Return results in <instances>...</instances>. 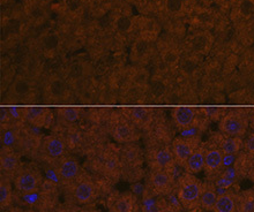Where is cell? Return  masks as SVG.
Here are the masks:
<instances>
[{"label": "cell", "instance_id": "45", "mask_svg": "<svg viewBox=\"0 0 254 212\" xmlns=\"http://www.w3.org/2000/svg\"><path fill=\"white\" fill-rule=\"evenodd\" d=\"M244 146L246 151H248L250 155H254V133L250 134L248 136V139L245 140Z\"/></svg>", "mask_w": 254, "mask_h": 212}, {"label": "cell", "instance_id": "40", "mask_svg": "<svg viewBox=\"0 0 254 212\" xmlns=\"http://www.w3.org/2000/svg\"><path fill=\"white\" fill-rule=\"evenodd\" d=\"M239 14L243 17H250L254 13V1L252 0H242L238 5Z\"/></svg>", "mask_w": 254, "mask_h": 212}, {"label": "cell", "instance_id": "30", "mask_svg": "<svg viewBox=\"0 0 254 212\" xmlns=\"http://www.w3.org/2000/svg\"><path fill=\"white\" fill-rule=\"evenodd\" d=\"M217 193L216 188L213 183H203L202 192H201V196L199 200L200 206L203 208L204 210H213L215 204L217 201Z\"/></svg>", "mask_w": 254, "mask_h": 212}, {"label": "cell", "instance_id": "28", "mask_svg": "<svg viewBox=\"0 0 254 212\" xmlns=\"http://www.w3.org/2000/svg\"><path fill=\"white\" fill-rule=\"evenodd\" d=\"M204 156H206V150L202 147H197L185 162L184 167L186 172L194 175L202 172L204 169Z\"/></svg>", "mask_w": 254, "mask_h": 212}, {"label": "cell", "instance_id": "44", "mask_svg": "<svg viewBox=\"0 0 254 212\" xmlns=\"http://www.w3.org/2000/svg\"><path fill=\"white\" fill-rule=\"evenodd\" d=\"M29 15H30L31 19L35 20V21H41V20H43L44 17H45V10H44L43 7L35 6V7H33V8L30 9Z\"/></svg>", "mask_w": 254, "mask_h": 212}, {"label": "cell", "instance_id": "54", "mask_svg": "<svg viewBox=\"0 0 254 212\" xmlns=\"http://www.w3.org/2000/svg\"><path fill=\"white\" fill-rule=\"evenodd\" d=\"M3 1H6V0H1V2H3Z\"/></svg>", "mask_w": 254, "mask_h": 212}, {"label": "cell", "instance_id": "12", "mask_svg": "<svg viewBox=\"0 0 254 212\" xmlns=\"http://www.w3.org/2000/svg\"><path fill=\"white\" fill-rule=\"evenodd\" d=\"M200 109L192 106H176L172 108L171 115L175 125L181 130H186L195 126Z\"/></svg>", "mask_w": 254, "mask_h": 212}, {"label": "cell", "instance_id": "38", "mask_svg": "<svg viewBox=\"0 0 254 212\" xmlns=\"http://www.w3.org/2000/svg\"><path fill=\"white\" fill-rule=\"evenodd\" d=\"M237 212H254V192L249 190L238 196Z\"/></svg>", "mask_w": 254, "mask_h": 212}, {"label": "cell", "instance_id": "5", "mask_svg": "<svg viewBox=\"0 0 254 212\" xmlns=\"http://www.w3.org/2000/svg\"><path fill=\"white\" fill-rule=\"evenodd\" d=\"M68 186L70 197L74 202L80 206L91 203L96 197L97 187L95 185L94 180L86 173H82L75 181Z\"/></svg>", "mask_w": 254, "mask_h": 212}, {"label": "cell", "instance_id": "37", "mask_svg": "<svg viewBox=\"0 0 254 212\" xmlns=\"http://www.w3.org/2000/svg\"><path fill=\"white\" fill-rule=\"evenodd\" d=\"M22 28H23V23L19 17L13 16L9 17L8 20L6 21L5 24L1 27L2 30H5V33L8 35L9 37H17L20 36L21 33H22Z\"/></svg>", "mask_w": 254, "mask_h": 212}, {"label": "cell", "instance_id": "8", "mask_svg": "<svg viewBox=\"0 0 254 212\" xmlns=\"http://www.w3.org/2000/svg\"><path fill=\"white\" fill-rule=\"evenodd\" d=\"M55 172L64 185H70L82 174L79 161L72 156H64L54 162Z\"/></svg>", "mask_w": 254, "mask_h": 212}, {"label": "cell", "instance_id": "6", "mask_svg": "<svg viewBox=\"0 0 254 212\" xmlns=\"http://www.w3.org/2000/svg\"><path fill=\"white\" fill-rule=\"evenodd\" d=\"M249 125L248 116L238 109H234L221 116L218 128L225 136L242 137L245 135Z\"/></svg>", "mask_w": 254, "mask_h": 212}, {"label": "cell", "instance_id": "42", "mask_svg": "<svg viewBox=\"0 0 254 212\" xmlns=\"http://www.w3.org/2000/svg\"><path fill=\"white\" fill-rule=\"evenodd\" d=\"M83 0H65V7L69 13H76L82 8Z\"/></svg>", "mask_w": 254, "mask_h": 212}, {"label": "cell", "instance_id": "10", "mask_svg": "<svg viewBox=\"0 0 254 212\" xmlns=\"http://www.w3.org/2000/svg\"><path fill=\"white\" fill-rule=\"evenodd\" d=\"M197 147H199V137L197 136L175 139L171 144V151L174 154L175 161L184 166L186 160Z\"/></svg>", "mask_w": 254, "mask_h": 212}, {"label": "cell", "instance_id": "2", "mask_svg": "<svg viewBox=\"0 0 254 212\" xmlns=\"http://www.w3.org/2000/svg\"><path fill=\"white\" fill-rule=\"evenodd\" d=\"M43 94L49 103H65L72 100L73 89L68 80L61 75H52L45 83Z\"/></svg>", "mask_w": 254, "mask_h": 212}, {"label": "cell", "instance_id": "20", "mask_svg": "<svg viewBox=\"0 0 254 212\" xmlns=\"http://www.w3.org/2000/svg\"><path fill=\"white\" fill-rule=\"evenodd\" d=\"M147 91L148 97H150L154 102H162L167 101L169 95L172 91V87L165 77L155 76L151 77Z\"/></svg>", "mask_w": 254, "mask_h": 212}, {"label": "cell", "instance_id": "19", "mask_svg": "<svg viewBox=\"0 0 254 212\" xmlns=\"http://www.w3.org/2000/svg\"><path fill=\"white\" fill-rule=\"evenodd\" d=\"M94 74L93 67L86 61H74L67 69V80L70 84H79L84 81L89 80Z\"/></svg>", "mask_w": 254, "mask_h": 212}, {"label": "cell", "instance_id": "48", "mask_svg": "<svg viewBox=\"0 0 254 212\" xmlns=\"http://www.w3.org/2000/svg\"><path fill=\"white\" fill-rule=\"evenodd\" d=\"M249 123L254 129V108L251 109V112H250V114H249Z\"/></svg>", "mask_w": 254, "mask_h": 212}, {"label": "cell", "instance_id": "52", "mask_svg": "<svg viewBox=\"0 0 254 212\" xmlns=\"http://www.w3.org/2000/svg\"><path fill=\"white\" fill-rule=\"evenodd\" d=\"M79 212H93V211H90V210H81Z\"/></svg>", "mask_w": 254, "mask_h": 212}, {"label": "cell", "instance_id": "16", "mask_svg": "<svg viewBox=\"0 0 254 212\" xmlns=\"http://www.w3.org/2000/svg\"><path fill=\"white\" fill-rule=\"evenodd\" d=\"M149 185L155 194L164 195L170 193L174 186V179L169 169H151L149 176Z\"/></svg>", "mask_w": 254, "mask_h": 212}, {"label": "cell", "instance_id": "23", "mask_svg": "<svg viewBox=\"0 0 254 212\" xmlns=\"http://www.w3.org/2000/svg\"><path fill=\"white\" fill-rule=\"evenodd\" d=\"M151 55H153V45L146 38H139L134 42L130 51V58L133 62L142 66L149 61Z\"/></svg>", "mask_w": 254, "mask_h": 212}, {"label": "cell", "instance_id": "9", "mask_svg": "<svg viewBox=\"0 0 254 212\" xmlns=\"http://www.w3.org/2000/svg\"><path fill=\"white\" fill-rule=\"evenodd\" d=\"M110 133L112 139L121 144L134 143L140 139V130L125 115L112 123Z\"/></svg>", "mask_w": 254, "mask_h": 212}, {"label": "cell", "instance_id": "47", "mask_svg": "<svg viewBox=\"0 0 254 212\" xmlns=\"http://www.w3.org/2000/svg\"><path fill=\"white\" fill-rule=\"evenodd\" d=\"M142 212H163V210H162V207L160 204L154 203V204H150V206L143 207Z\"/></svg>", "mask_w": 254, "mask_h": 212}, {"label": "cell", "instance_id": "3", "mask_svg": "<svg viewBox=\"0 0 254 212\" xmlns=\"http://www.w3.org/2000/svg\"><path fill=\"white\" fill-rule=\"evenodd\" d=\"M67 149H68V146H67L65 136L61 134H51L42 140L37 156L42 160L55 162L59 158L66 156Z\"/></svg>", "mask_w": 254, "mask_h": 212}, {"label": "cell", "instance_id": "36", "mask_svg": "<svg viewBox=\"0 0 254 212\" xmlns=\"http://www.w3.org/2000/svg\"><path fill=\"white\" fill-rule=\"evenodd\" d=\"M62 38L57 33H48L41 40V48L45 52H55L61 48Z\"/></svg>", "mask_w": 254, "mask_h": 212}, {"label": "cell", "instance_id": "39", "mask_svg": "<svg viewBox=\"0 0 254 212\" xmlns=\"http://www.w3.org/2000/svg\"><path fill=\"white\" fill-rule=\"evenodd\" d=\"M115 28L122 34H127L133 29V20L128 15L122 14L115 20Z\"/></svg>", "mask_w": 254, "mask_h": 212}, {"label": "cell", "instance_id": "50", "mask_svg": "<svg viewBox=\"0 0 254 212\" xmlns=\"http://www.w3.org/2000/svg\"><path fill=\"white\" fill-rule=\"evenodd\" d=\"M181 1H183V2H184V5H185V3L192 2V1H193V0H181Z\"/></svg>", "mask_w": 254, "mask_h": 212}, {"label": "cell", "instance_id": "18", "mask_svg": "<svg viewBox=\"0 0 254 212\" xmlns=\"http://www.w3.org/2000/svg\"><path fill=\"white\" fill-rule=\"evenodd\" d=\"M148 161L151 169H170L175 162V157L170 148L160 147L148 154Z\"/></svg>", "mask_w": 254, "mask_h": 212}, {"label": "cell", "instance_id": "49", "mask_svg": "<svg viewBox=\"0 0 254 212\" xmlns=\"http://www.w3.org/2000/svg\"><path fill=\"white\" fill-rule=\"evenodd\" d=\"M250 93H251V95L254 97V76L251 80V83H250Z\"/></svg>", "mask_w": 254, "mask_h": 212}, {"label": "cell", "instance_id": "7", "mask_svg": "<svg viewBox=\"0 0 254 212\" xmlns=\"http://www.w3.org/2000/svg\"><path fill=\"white\" fill-rule=\"evenodd\" d=\"M34 80L26 74H19L7 88L6 96L12 102H26L34 96Z\"/></svg>", "mask_w": 254, "mask_h": 212}, {"label": "cell", "instance_id": "53", "mask_svg": "<svg viewBox=\"0 0 254 212\" xmlns=\"http://www.w3.org/2000/svg\"><path fill=\"white\" fill-rule=\"evenodd\" d=\"M24 212H37V211H35V210H27V211H24Z\"/></svg>", "mask_w": 254, "mask_h": 212}, {"label": "cell", "instance_id": "26", "mask_svg": "<svg viewBox=\"0 0 254 212\" xmlns=\"http://www.w3.org/2000/svg\"><path fill=\"white\" fill-rule=\"evenodd\" d=\"M225 155L222 153L220 148H213V149L206 151V156H204V171L207 174L214 175L217 172H220L223 165Z\"/></svg>", "mask_w": 254, "mask_h": 212}, {"label": "cell", "instance_id": "13", "mask_svg": "<svg viewBox=\"0 0 254 212\" xmlns=\"http://www.w3.org/2000/svg\"><path fill=\"white\" fill-rule=\"evenodd\" d=\"M20 155L16 153L13 148L2 147L1 154H0V169L1 175L13 179L19 169L21 168Z\"/></svg>", "mask_w": 254, "mask_h": 212}, {"label": "cell", "instance_id": "21", "mask_svg": "<svg viewBox=\"0 0 254 212\" xmlns=\"http://www.w3.org/2000/svg\"><path fill=\"white\" fill-rule=\"evenodd\" d=\"M119 98L125 104H143L148 97V91L144 88L133 86L127 82L121 88Z\"/></svg>", "mask_w": 254, "mask_h": 212}, {"label": "cell", "instance_id": "43", "mask_svg": "<svg viewBox=\"0 0 254 212\" xmlns=\"http://www.w3.org/2000/svg\"><path fill=\"white\" fill-rule=\"evenodd\" d=\"M0 122H1V127L3 126H10V123H12V120H13V116L10 114L9 112V108L7 107H1L0 109Z\"/></svg>", "mask_w": 254, "mask_h": 212}, {"label": "cell", "instance_id": "31", "mask_svg": "<svg viewBox=\"0 0 254 212\" xmlns=\"http://www.w3.org/2000/svg\"><path fill=\"white\" fill-rule=\"evenodd\" d=\"M151 80L149 70L144 68V67H139V68H134L127 79V82L133 84V86L144 88L148 89Z\"/></svg>", "mask_w": 254, "mask_h": 212}, {"label": "cell", "instance_id": "25", "mask_svg": "<svg viewBox=\"0 0 254 212\" xmlns=\"http://www.w3.org/2000/svg\"><path fill=\"white\" fill-rule=\"evenodd\" d=\"M199 56L200 55L192 53V54L182 58L181 63H179L178 66V72L184 79H194V77H196L197 74H199L201 68Z\"/></svg>", "mask_w": 254, "mask_h": 212}, {"label": "cell", "instance_id": "46", "mask_svg": "<svg viewBox=\"0 0 254 212\" xmlns=\"http://www.w3.org/2000/svg\"><path fill=\"white\" fill-rule=\"evenodd\" d=\"M144 30L148 31V33H155V30H156V22L151 19H147L144 21Z\"/></svg>", "mask_w": 254, "mask_h": 212}, {"label": "cell", "instance_id": "35", "mask_svg": "<svg viewBox=\"0 0 254 212\" xmlns=\"http://www.w3.org/2000/svg\"><path fill=\"white\" fill-rule=\"evenodd\" d=\"M10 185V179L7 176L1 175L0 180V207L1 209L10 207L13 202V190Z\"/></svg>", "mask_w": 254, "mask_h": 212}, {"label": "cell", "instance_id": "11", "mask_svg": "<svg viewBox=\"0 0 254 212\" xmlns=\"http://www.w3.org/2000/svg\"><path fill=\"white\" fill-rule=\"evenodd\" d=\"M126 118L139 130H148L154 122L153 108L147 106H135L126 108Z\"/></svg>", "mask_w": 254, "mask_h": 212}, {"label": "cell", "instance_id": "22", "mask_svg": "<svg viewBox=\"0 0 254 212\" xmlns=\"http://www.w3.org/2000/svg\"><path fill=\"white\" fill-rule=\"evenodd\" d=\"M82 116V109L74 106H63L56 109V118L59 126L70 128V127L77 126V123Z\"/></svg>", "mask_w": 254, "mask_h": 212}, {"label": "cell", "instance_id": "27", "mask_svg": "<svg viewBox=\"0 0 254 212\" xmlns=\"http://www.w3.org/2000/svg\"><path fill=\"white\" fill-rule=\"evenodd\" d=\"M213 45V37L208 33H197L190 40V48L194 54L203 55L210 51Z\"/></svg>", "mask_w": 254, "mask_h": 212}, {"label": "cell", "instance_id": "14", "mask_svg": "<svg viewBox=\"0 0 254 212\" xmlns=\"http://www.w3.org/2000/svg\"><path fill=\"white\" fill-rule=\"evenodd\" d=\"M101 172L108 179L117 180L123 173V164L119 153L114 150H107L101 158Z\"/></svg>", "mask_w": 254, "mask_h": 212}, {"label": "cell", "instance_id": "24", "mask_svg": "<svg viewBox=\"0 0 254 212\" xmlns=\"http://www.w3.org/2000/svg\"><path fill=\"white\" fill-rule=\"evenodd\" d=\"M42 137L37 134L31 133L30 130H21L16 139V144L21 151L26 154H36L42 143Z\"/></svg>", "mask_w": 254, "mask_h": 212}, {"label": "cell", "instance_id": "1", "mask_svg": "<svg viewBox=\"0 0 254 212\" xmlns=\"http://www.w3.org/2000/svg\"><path fill=\"white\" fill-rule=\"evenodd\" d=\"M203 183L194 174L186 173L177 182V197L181 201L183 207L190 208L199 203Z\"/></svg>", "mask_w": 254, "mask_h": 212}, {"label": "cell", "instance_id": "15", "mask_svg": "<svg viewBox=\"0 0 254 212\" xmlns=\"http://www.w3.org/2000/svg\"><path fill=\"white\" fill-rule=\"evenodd\" d=\"M119 156L123 164V169L126 168H140L143 162L142 149L137 146L136 142L123 144L119 150Z\"/></svg>", "mask_w": 254, "mask_h": 212}, {"label": "cell", "instance_id": "32", "mask_svg": "<svg viewBox=\"0 0 254 212\" xmlns=\"http://www.w3.org/2000/svg\"><path fill=\"white\" fill-rule=\"evenodd\" d=\"M136 208L135 196L130 194H123L115 200L111 207V212H134Z\"/></svg>", "mask_w": 254, "mask_h": 212}, {"label": "cell", "instance_id": "41", "mask_svg": "<svg viewBox=\"0 0 254 212\" xmlns=\"http://www.w3.org/2000/svg\"><path fill=\"white\" fill-rule=\"evenodd\" d=\"M164 7L168 13L179 14L184 9V2L181 1V0H165Z\"/></svg>", "mask_w": 254, "mask_h": 212}, {"label": "cell", "instance_id": "34", "mask_svg": "<svg viewBox=\"0 0 254 212\" xmlns=\"http://www.w3.org/2000/svg\"><path fill=\"white\" fill-rule=\"evenodd\" d=\"M182 60V54L178 49L168 48L161 53V61L168 69H178Z\"/></svg>", "mask_w": 254, "mask_h": 212}, {"label": "cell", "instance_id": "51", "mask_svg": "<svg viewBox=\"0 0 254 212\" xmlns=\"http://www.w3.org/2000/svg\"><path fill=\"white\" fill-rule=\"evenodd\" d=\"M251 179L254 181V167L252 168V171H251Z\"/></svg>", "mask_w": 254, "mask_h": 212}, {"label": "cell", "instance_id": "4", "mask_svg": "<svg viewBox=\"0 0 254 212\" xmlns=\"http://www.w3.org/2000/svg\"><path fill=\"white\" fill-rule=\"evenodd\" d=\"M14 180V188L21 195H30L42 187V175L31 166H21Z\"/></svg>", "mask_w": 254, "mask_h": 212}, {"label": "cell", "instance_id": "33", "mask_svg": "<svg viewBox=\"0 0 254 212\" xmlns=\"http://www.w3.org/2000/svg\"><path fill=\"white\" fill-rule=\"evenodd\" d=\"M225 136V135H224ZM243 147L242 137H234V136H225L224 139L221 140L218 148L222 150V153L227 156H232L239 153Z\"/></svg>", "mask_w": 254, "mask_h": 212}, {"label": "cell", "instance_id": "29", "mask_svg": "<svg viewBox=\"0 0 254 212\" xmlns=\"http://www.w3.org/2000/svg\"><path fill=\"white\" fill-rule=\"evenodd\" d=\"M238 208V195L228 192L218 195L216 204H215L214 212H237Z\"/></svg>", "mask_w": 254, "mask_h": 212}, {"label": "cell", "instance_id": "17", "mask_svg": "<svg viewBox=\"0 0 254 212\" xmlns=\"http://www.w3.org/2000/svg\"><path fill=\"white\" fill-rule=\"evenodd\" d=\"M21 116L22 121L28 123L31 127H44L48 123L50 111L44 106H27L21 108Z\"/></svg>", "mask_w": 254, "mask_h": 212}]
</instances>
